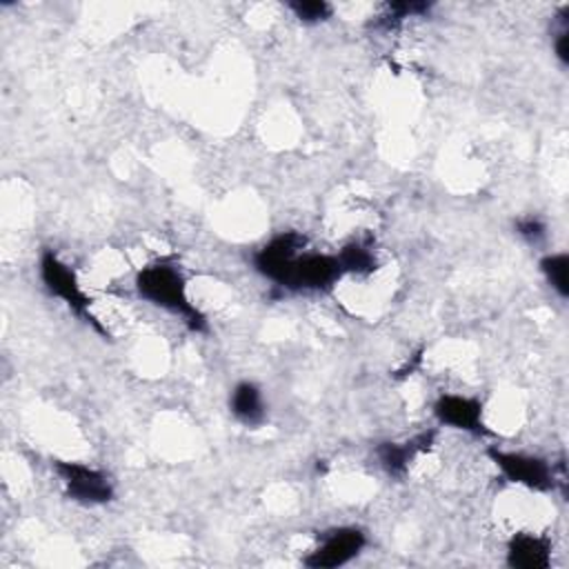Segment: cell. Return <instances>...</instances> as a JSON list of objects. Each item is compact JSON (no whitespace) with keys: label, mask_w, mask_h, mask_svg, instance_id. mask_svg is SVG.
Instances as JSON below:
<instances>
[{"label":"cell","mask_w":569,"mask_h":569,"mask_svg":"<svg viewBox=\"0 0 569 569\" xmlns=\"http://www.w3.org/2000/svg\"><path fill=\"white\" fill-rule=\"evenodd\" d=\"M133 291L142 302L178 316L191 333L209 331V320L202 309L191 302L187 273L173 256H160L140 267L133 276Z\"/></svg>","instance_id":"cell-1"},{"label":"cell","mask_w":569,"mask_h":569,"mask_svg":"<svg viewBox=\"0 0 569 569\" xmlns=\"http://www.w3.org/2000/svg\"><path fill=\"white\" fill-rule=\"evenodd\" d=\"M38 278L51 298H58L78 320L89 325L96 333L109 338V329L91 311V296L82 289L76 271L53 249H44L40 253Z\"/></svg>","instance_id":"cell-2"},{"label":"cell","mask_w":569,"mask_h":569,"mask_svg":"<svg viewBox=\"0 0 569 569\" xmlns=\"http://www.w3.org/2000/svg\"><path fill=\"white\" fill-rule=\"evenodd\" d=\"M345 278L342 264L336 253L300 251L273 284V298L287 293H329Z\"/></svg>","instance_id":"cell-3"},{"label":"cell","mask_w":569,"mask_h":569,"mask_svg":"<svg viewBox=\"0 0 569 569\" xmlns=\"http://www.w3.org/2000/svg\"><path fill=\"white\" fill-rule=\"evenodd\" d=\"M51 469L62 482L64 498L80 507H102L116 500V482L100 467L56 458L51 460Z\"/></svg>","instance_id":"cell-4"},{"label":"cell","mask_w":569,"mask_h":569,"mask_svg":"<svg viewBox=\"0 0 569 569\" xmlns=\"http://www.w3.org/2000/svg\"><path fill=\"white\" fill-rule=\"evenodd\" d=\"M487 458L493 462L498 473L511 485H518V487H525V489L538 491V493L556 491L558 485H562V489H565V480L558 478L556 465L542 456L489 447Z\"/></svg>","instance_id":"cell-5"},{"label":"cell","mask_w":569,"mask_h":569,"mask_svg":"<svg viewBox=\"0 0 569 569\" xmlns=\"http://www.w3.org/2000/svg\"><path fill=\"white\" fill-rule=\"evenodd\" d=\"M369 545V536L358 525H336L316 536V547L302 558L307 569H338L356 560Z\"/></svg>","instance_id":"cell-6"},{"label":"cell","mask_w":569,"mask_h":569,"mask_svg":"<svg viewBox=\"0 0 569 569\" xmlns=\"http://www.w3.org/2000/svg\"><path fill=\"white\" fill-rule=\"evenodd\" d=\"M431 413L440 427L469 433L473 438L491 436L485 422V405L476 396L467 393H438L431 402Z\"/></svg>","instance_id":"cell-7"},{"label":"cell","mask_w":569,"mask_h":569,"mask_svg":"<svg viewBox=\"0 0 569 569\" xmlns=\"http://www.w3.org/2000/svg\"><path fill=\"white\" fill-rule=\"evenodd\" d=\"M436 438L438 429H425L405 440H380L373 447V456L385 476L391 480H405L416 458L433 449Z\"/></svg>","instance_id":"cell-8"},{"label":"cell","mask_w":569,"mask_h":569,"mask_svg":"<svg viewBox=\"0 0 569 569\" xmlns=\"http://www.w3.org/2000/svg\"><path fill=\"white\" fill-rule=\"evenodd\" d=\"M305 249H307L305 233L293 231V229L280 231L251 253V267L260 278H264L273 287L280 280L287 264Z\"/></svg>","instance_id":"cell-9"},{"label":"cell","mask_w":569,"mask_h":569,"mask_svg":"<svg viewBox=\"0 0 569 569\" xmlns=\"http://www.w3.org/2000/svg\"><path fill=\"white\" fill-rule=\"evenodd\" d=\"M551 538L533 531H516L505 545V562L511 569H549Z\"/></svg>","instance_id":"cell-10"},{"label":"cell","mask_w":569,"mask_h":569,"mask_svg":"<svg viewBox=\"0 0 569 569\" xmlns=\"http://www.w3.org/2000/svg\"><path fill=\"white\" fill-rule=\"evenodd\" d=\"M227 407L233 420L247 429H258L267 420V400L260 385L253 380L236 382L229 391Z\"/></svg>","instance_id":"cell-11"},{"label":"cell","mask_w":569,"mask_h":569,"mask_svg":"<svg viewBox=\"0 0 569 569\" xmlns=\"http://www.w3.org/2000/svg\"><path fill=\"white\" fill-rule=\"evenodd\" d=\"M345 276H358V278H369L378 271V256L373 249L371 236H358L347 240L338 251H336Z\"/></svg>","instance_id":"cell-12"},{"label":"cell","mask_w":569,"mask_h":569,"mask_svg":"<svg viewBox=\"0 0 569 569\" xmlns=\"http://www.w3.org/2000/svg\"><path fill=\"white\" fill-rule=\"evenodd\" d=\"M433 9L431 2H420V0H411V2H387L382 13H378L369 27L373 31H382V33H391L396 29L402 27L405 20L409 18H425L429 16Z\"/></svg>","instance_id":"cell-13"},{"label":"cell","mask_w":569,"mask_h":569,"mask_svg":"<svg viewBox=\"0 0 569 569\" xmlns=\"http://www.w3.org/2000/svg\"><path fill=\"white\" fill-rule=\"evenodd\" d=\"M538 269H540L545 282L549 284V289L560 300H567L569 298V256L565 251L545 253L538 260Z\"/></svg>","instance_id":"cell-14"},{"label":"cell","mask_w":569,"mask_h":569,"mask_svg":"<svg viewBox=\"0 0 569 569\" xmlns=\"http://www.w3.org/2000/svg\"><path fill=\"white\" fill-rule=\"evenodd\" d=\"M300 24L316 27L333 18V4L327 0H291L284 4Z\"/></svg>","instance_id":"cell-15"},{"label":"cell","mask_w":569,"mask_h":569,"mask_svg":"<svg viewBox=\"0 0 569 569\" xmlns=\"http://www.w3.org/2000/svg\"><path fill=\"white\" fill-rule=\"evenodd\" d=\"M513 231L518 238H522L527 244L531 247H542L547 242V233L549 227L547 222L536 216V213H527V216H518L513 218Z\"/></svg>","instance_id":"cell-16"},{"label":"cell","mask_w":569,"mask_h":569,"mask_svg":"<svg viewBox=\"0 0 569 569\" xmlns=\"http://www.w3.org/2000/svg\"><path fill=\"white\" fill-rule=\"evenodd\" d=\"M551 44L553 56L560 62V67L569 64V4H562L556 13V24L551 29Z\"/></svg>","instance_id":"cell-17"},{"label":"cell","mask_w":569,"mask_h":569,"mask_svg":"<svg viewBox=\"0 0 569 569\" xmlns=\"http://www.w3.org/2000/svg\"><path fill=\"white\" fill-rule=\"evenodd\" d=\"M422 351H418V353H413L411 356V360H407L405 365H402V369H398L396 371V378H407V376H411V371H416L418 369V365H420V360H422V356H420Z\"/></svg>","instance_id":"cell-18"}]
</instances>
